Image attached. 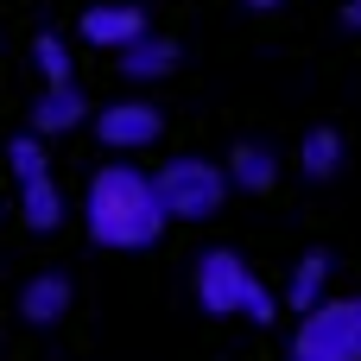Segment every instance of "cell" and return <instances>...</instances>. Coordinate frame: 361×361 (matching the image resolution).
Masks as SVG:
<instances>
[{
	"instance_id": "6da1fadb",
	"label": "cell",
	"mask_w": 361,
	"mask_h": 361,
	"mask_svg": "<svg viewBox=\"0 0 361 361\" xmlns=\"http://www.w3.org/2000/svg\"><path fill=\"white\" fill-rule=\"evenodd\" d=\"M165 222H171V209H165V197H159V178H146V171L127 165V159L102 165V171L89 178V190H82V228H89L95 247L140 254V247H152V241L165 235Z\"/></svg>"
},
{
	"instance_id": "7a4b0ae2",
	"label": "cell",
	"mask_w": 361,
	"mask_h": 361,
	"mask_svg": "<svg viewBox=\"0 0 361 361\" xmlns=\"http://www.w3.org/2000/svg\"><path fill=\"white\" fill-rule=\"evenodd\" d=\"M152 178H159V197H165L171 222H209V216L222 209V197L235 190L228 165H209V159H197V152H184V159H165Z\"/></svg>"
},
{
	"instance_id": "3957f363",
	"label": "cell",
	"mask_w": 361,
	"mask_h": 361,
	"mask_svg": "<svg viewBox=\"0 0 361 361\" xmlns=\"http://www.w3.org/2000/svg\"><path fill=\"white\" fill-rule=\"evenodd\" d=\"M292 355H305V361H361V298H324L311 317H298Z\"/></svg>"
},
{
	"instance_id": "277c9868",
	"label": "cell",
	"mask_w": 361,
	"mask_h": 361,
	"mask_svg": "<svg viewBox=\"0 0 361 361\" xmlns=\"http://www.w3.org/2000/svg\"><path fill=\"white\" fill-rule=\"evenodd\" d=\"M247 292H254V273L241 267V254L216 247L197 260V305L209 317H228V311H247Z\"/></svg>"
},
{
	"instance_id": "5b68a950",
	"label": "cell",
	"mask_w": 361,
	"mask_h": 361,
	"mask_svg": "<svg viewBox=\"0 0 361 361\" xmlns=\"http://www.w3.org/2000/svg\"><path fill=\"white\" fill-rule=\"evenodd\" d=\"M159 133H165V114H159L152 102H108V108L95 114V140L114 146V152H140V146H152Z\"/></svg>"
},
{
	"instance_id": "8992f818",
	"label": "cell",
	"mask_w": 361,
	"mask_h": 361,
	"mask_svg": "<svg viewBox=\"0 0 361 361\" xmlns=\"http://www.w3.org/2000/svg\"><path fill=\"white\" fill-rule=\"evenodd\" d=\"M82 44H108V51H127V44H140L146 38V13L133 6V0H102V6H89L82 13Z\"/></svg>"
},
{
	"instance_id": "52a82bcc",
	"label": "cell",
	"mask_w": 361,
	"mask_h": 361,
	"mask_svg": "<svg viewBox=\"0 0 361 361\" xmlns=\"http://www.w3.org/2000/svg\"><path fill=\"white\" fill-rule=\"evenodd\" d=\"M89 121V95L76 82H44V95H32V133H70Z\"/></svg>"
},
{
	"instance_id": "ba28073f",
	"label": "cell",
	"mask_w": 361,
	"mask_h": 361,
	"mask_svg": "<svg viewBox=\"0 0 361 361\" xmlns=\"http://www.w3.org/2000/svg\"><path fill=\"white\" fill-rule=\"evenodd\" d=\"M178 57H184V51H178L171 38L146 32L140 44H127V51H121V76H127V82H159V76H171V70H178Z\"/></svg>"
},
{
	"instance_id": "9c48e42d",
	"label": "cell",
	"mask_w": 361,
	"mask_h": 361,
	"mask_svg": "<svg viewBox=\"0 0 361 361\" xmlns=\"http://www.w3.org/2000/svg\"><path fill=\"white\" fill-rule=\"evenodd\" d=\"M70 311V279L63 273H32L25 292H19V317L25 324H57Z\"/></svg>"
},
{
	"instance_id": "30bf717a",
	"label": "cell",
	"mask_w": 361,
	"mask_h": 361,
	"mask_svg": "<svg viewBox=\"0 0 361 361\" xmlns=\"http://www.w3.org/2000/svg\"><path fill=\"white\" fill-rule=\"evenodd\" d=\"M324 292H330V254H305V260L292 267V279H286V305H292L298 317H311V311L324 305Z\"/></svg>"
},
{
	"instance_id": "8fae6325",
	"label": "cell",
	"mask_w": 361,
	"mask_h": 361,
	"mask_svg": "<svg viewBox=\"0 0 361 361\" xmlns=\"http://www.w3.org/2000/svg\"><path fill=\"white\" fill-rule=\"evenodd\" d=\"M19 216H25V228L51 235V228L63 222V190H57V178H32V184H19Z\"/></svg>"
},
{
	"instance_id": "7c38bea8",
	"label": "cell",
	"mask_w": 361,
	"mask_h": 361,
	"mask_svg": "<svg viewBox=\"0 0 361 361\" xmlns=\"http://www.w3.org/2000/svg\"><path fill=\"white\" fill-rule=\"evenodd\" d=\"M228 178H235V190H273V178H279V159H273V146H235V159H228Z\"/></svg>"
},
{
	"instance_id": "4fadbf2b",
	"label": "cell",
	"mask_w": 361,
	"mask_h": 361,
	"mask_svg": "<svg viewBox=\"0 0 361 361\" xmlns=\"http://www.w3.org/2000/svg\"><path fill=\"white\" fill-rule=\"evenodd\" d=\"M298 165H305V178H336L343 171V133L336 127H311L305 146H298Z\"/></svg>"
},
{
	"instance_id": "5bb4252c",
	"label": "cell",
	"mask_w": 361,
	"mask_h": 361,
	"mask_svg": "<svg viewBox=\"0 0 361 361\" xmlns=\"http://www.w3.org/2000/svg\"><path fill=\"white\" fill-rule=\"evenodd\" d=\"M6 159H13V178H19V184H32V178H51V152H44V133H19V140L6 146Z\"/></svg>"
},
{
	"instance_id": "9a60e30c",
	"label": "cell",
	"mask_w": 361,
	"mask_h": 361,
	"mask_svg": "<svg viewBox=\"0 0 361 361\" xmlns=\"http://www.w3.org/2000/svg\"><path fill=\"white\" fill-rule=\"evenodd\" d=\"M32 63H38L44 82H76V76H70V44H63L57 32H38V38H32Z\"/></svg>"
},
{
	"instance_id": "2e32d148",
	"label": "cell",
	"mask_w": 361,
	"mask_h": 361,
	"mask_svg": "<svg viewBox=\"0 0 361 361\" xmlns=\"http://www.w3.org/2000/svg\"><path fill=\"white\" fill-rule=\"evenodd\" d=\"M343 25H349V32H361V0H349V6H343Z\"/></svg>"
},
{
	"instance_id": "e0dca14e",
	"label": "cell",
	"mask_w": 361,
	"mask_h": 361,
	"mask_svg": "<svg viewBox=\"0 0 361 361\" xmlns=\"http://www.w3.org/2000/svg\"><path fill=\"white\" fill-rule=\"evenodd\" d=\"M241 6H247V13H279L286 0H241Z\"/></svg>"
},
{
	"instance_id": "ac0fdd59",
	"label": "cell",
	"mask_w": 361,
	"mask_h": 361,
	"mask_svg": "<svg viewBox=\"0 0 361 361\" xmlns=\"http://www.w3.org/2000/svg\"><path fill=\"white\" fill-rule=\"evenodd\" d=\"M292 361H305V355H292Z\"/></svg>"
}]
</instances>
